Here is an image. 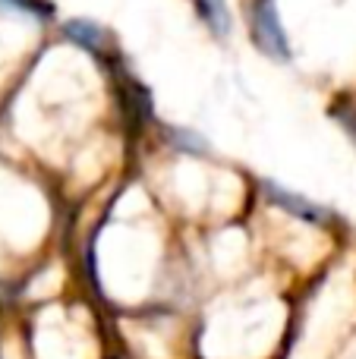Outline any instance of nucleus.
<instances>
[{
    "label": "nucleus",
    "mask_w": 356,
    "mask_h": 359,
    "mask_svg": "<svg viewBox=\"0 0 356 359\" xmlns=\"http://www.w3.org/2000/svg\"><path fill=\"white\" fill-rule=\"evenodd\" d=\"M199 13L214 29V35H227L231 32V13H227L224 0H199Z\"/></svg>",
    "instance_id": "nucleus-3"
},
{
    "label": "nucleus",
    "mask_w": 356,
    "mask_h": 359,
    "mask_svg": "<svg viewBox=\"0 0 356 359\" xmlns=\"http://www.w3.org/2000/svg\"><path fill=\"white\" fill-rule=\"evenodd\" d=\"M252 35H256L259 48H262L265 54L278 57V60H287L290 57L287 35H284L281 22H278L275 0H256V4H252Z\"/></svg>",
    "instance_id": "nucleus-1"
},
{
    "label": "nucleus",
    "mask_w": 356,
    "mask_h": 359,
    "mask_svg": "<svg viewBox=\"0 0 356 359\" xmlns=\"http://www.w3.org/2000/svg\"><path fill=\"white\" fill-rule=\"evenodd\" d=\"M170 136H174V149L180 151H193V155H202L205 151V139H199L196 133H186V130H170Z\"/></svg>",
    "instance_id": "nucleus-5"
},
{
    "label": "nucleus",
    "mask_w": 356,
    "mask_h": 359,
    "mask_svg": "<svg viewBox=\"0 0 356 359\" xmlns=\"http://www.w3.org/2000/svg\"><path fill=\"white\" fill-rule=\"evenodd\" d=\"M67 38H73L76 44H82V48H88V50H95L101 41H104V35H101V29L98 25H92V22H82V19H76V22H67Z\"/></svg>",
    "instance_id": "nucleus-4"
},
{
    "label": "nucleus",
    "mask_w": 356,
    "mask_h": 359,
    "mask_svg": "<svg viewBox=\"0 0 356 359\" xmlns=\"http://www.w3.org/2000/svg\"><path fill=\"white\" fill-rule=\"evenodd\" d=\"M265 192H268L271 202L281 205L284 211H290V215L300 217V221H309V224H325L328 221V211L322 208V205H315V202H309V198L296 196V192H290L287 186L265 180Z\"/></svg>",
    "instance_id": "nucleus-2"
}]
</instances>
